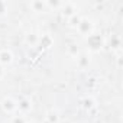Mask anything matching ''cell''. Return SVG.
Here are the masks:
<instances>
[{"mask_svg":"<svg viewBox=\"0 0 123 123\" xmlns=\"http://www.w3.org/2000/svg\"><path fill=\"white\" fill-rule=\"evenodd\" d=\"M2 107H3L5 113L12 114V113L18 111V101H15L12 97H5L2 100Z\"/></svg>","mask_w":123,"mask_h":123,"instance_id":"2","label":"cell"},{"mask_svg":"<svg viewBox=\"0 0 123 123\" xmlns=\"http://www.w3.org/2000/svg\"><path fill=\"white\" fill-rule=\"evenodd\" d=\"M88 62H90V59H88V56L86 54H80L77 56V64H78L80 68H86L88 65Z\"/></svg>","mask_w":123,"mask_h":123,"instance_id":"6","label":"cell"},{"mask_svg":"<svg viewBox=\"0 0 123 123\" xmlns=\"http://www.w3.org/2000/svg\"><path fill=\"white\" fill-rule=\"evenodd\" d=\"M59 9H61V12H62V15L67 16V18H71L73 15L77 13V10H75V5H74V3H70V2L62 3Z\"/></svg>","mask_w":123,"mask_h":123,"instance_id":"4","label":"cell"},{"mask_svg":"<svg viewBox=\"0 0 123 123\" xmlns=\"http://www.w3.org/2000/svg\"><path fill=\"white\" fill-rule=\"evenodd\" d=\"M5 12H6V3L0 2V15H5Z\"/></svg>","mask_w":123,"mask_h":123,"instance_id":"15","label":"cell"},{"mask_svg":"<svg viewBox=\"0 0 123 123\" xmlns=\"http://www.w3.org/2000/svg\"><path fill=\"white\" fill-rule=\"evenodd\" d=\"M83 107H84L86 110L93 109V107H94V100H93L91 97H86V98H84V101H83Z\"/></svg>","mask_w":123,"mask_h":123,"instance_id":"12","label":"cell"},{"mask_svg":"<svg viewBox=\"0 0 123 123\" xmlns=\"http://www.w3.org/2000/svg\"><path fill=\"white\" fill-rule=\"evenodd\" d=\"M25 42H26L28 45H31V46H35V45L39 42V38H38L36 33H28V35L25 36Z\"/></svg>","mask_w":123,"mask_h":123,"instance_id":"7","label":"cell"},{"mask_svg":"<svg viewBox=\"0 0 123 123\" xmlns=\"http://www.w3.org/2000/svg\"><path fill=\"white\" fill-rule=\"evenodd\" d=\"M12 61H13V55L9 49L0 51V65H9Z\"/></svg>","mask_w":123,"mask_h":123,"instance_id":"5","label":"cell"},{"mask_svg":"<svg viewBox=\"0 0 123 123\" xmlns=\"http://www.w3.org/2000/svg\"><path fill=\"white\" fill-rule=\"evenodd\" d=\"M31 110H32V101L29 98H22L20 101H18V111L22 116L28 114Z\"/></svg>","mask_w":123,"mask_h":123,"instance_id":"3","label":"cell"},{"mask_svg":"<svg viewBox=\"0 0 123 123\" xmlns=\"http://www.w3.org/2000/svg\"><path fill=\"white\" fill-rule=\"evenodd\" d=\"M45 120H46L48 123H58V122H59V116H58V113H56V111L51 110V111H48V113H46Z\"/></svg>","mask_w":123,"mask_h":123,"instance_id":"8","label":"cell"},{"mask_svg":"<svg viewBox=\"0 0 123 123\" xmlns=\"http://www.w3.org/2000/svg\"><path fill=\"white\" fill-rule=\"evenodd\" d=\"M43 123H48V122H46V120H43Z\"/></svg>","mask_w":123,"mask_h":123,"instance_id":"17","label":"cell"},{"mask_svg":"<svg viewBox=\"0 0 123 123\" xmlns=\"http://www.w3.org/2000/svg\"><path fill=\"white\" fill-rule=\"evenodd\" d=\"M45 5H46V7H56V9H59L62 3L61 2H46Z\"/></svg>","mask_w":123,"mask_h":123,"instance_id":"14","label":"cell"},{"mask_svg":"<svg viewBox=\"0 0 123 123\" xmlns=\"http://www.w3.org/2000/svg\"><path fill=\"white\" fill-rule=\"evenodd\" d=\"M67 51H68V54H70L71 56H74V58H77V56L80 55V48H78L75 43H70V45L67 46Z\"/></svg>","mask_w":123,"mask_h":123,"instance_id":"9","label":"cell"},{"mask_svg":"<svg viewBox=\"0 0 123 123\" xmlns=\"http://www.w3.org/2000/svg\"><path fill=\"white\" fill-rule=\"evenodd\" d=\"M80 20H81V16L80 15H73L71 18H68V23L71 25V26H74V28H77V25L80 23Z\"/></svg>","mask_w":123,"mask_h":123,"instance_id":"11","label":"cell"},{"mask_svg":"<svg viewBox=\"0 0 123 123\" xmlns=\"http://www.w3.org/2000/svg\"><path fill=\"white\" fill-rule=\"evenodd\" d=\"M10 123H28V122H26L25 116H22V114H15V116L10 117Z\"/></svg>","mask_w":123,"mask_h":123,"instance_id":"13","label":"cell"},{"mask_svg":"<svg viewBox=\"0 0 123 123\" xmlns=\"http://www.w3.org/2000/svg\"><path fill=\"white\" fill-rule=\"evenodd\" d=\"M28 123H29V122H28ZM31 123H33V122H31Z\"/></svg>","mask_w":123,"mask_h":123,"instance_id":"18","label":"cell"},{"mask_svg":"<svg viewBox=\"0 0 123 123\" xmlns=\"http://www.w3.org/2000/svg\"><path fill=\"white\" fill-rule=\"evenodd\" d=\"M3 74H5V70H3V67H2V65H0V77H2Z\"/></svg>","mask_w":123,"mask_h":123,"instance_id":"16","label":"cell"},{"mask_svg":"<svg viewBox=\"0 0 123 123\" xmlns=\"http://www.w3.org/2000/svg\"><path fill=\"white\" fill-rule=\"evenodd\" d=\"M75 29H77L81 35L90 36V33H91V31H93V23H91V20H88L87 18H81V20H80V23L77 25Z\"/></svg>","mask_w":123,"mask_h":123,"instance_id":"1","label":"cell"},{"mask_svg":"<svg viewBox=\"0 0 123 123\" xmlns=\"http://www.w3.org/2000/svg\"><path fill=\"white\" fill-rule=\"evenodd\" d=\"M31 7L35 9V12H41L42 9L46 7V5H45V2H32L31 3Z\"/></svg>","mask_w":123,"mask_h":123,"instance_id":"10","label":"cell"}]
</instances>
